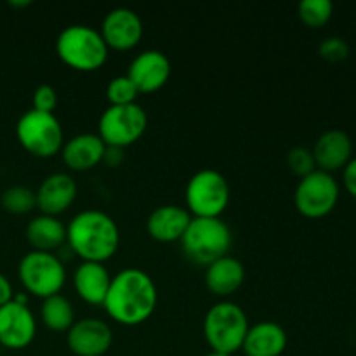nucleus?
Segmentation results:
<instances>
[{"label":"nucleus","instance_id":"f257e3e1","mask_svg":"<svg viewBox=\"0 0 356 356\" xmlns=\"http://www.w3.org/2000/svg\"><path fill=\"white\" fill-rule=\"evenodd\" d=\"M156 302L159 292L153 278L138 268H125L111 277L103 306L111 320L134 327L153 315Z\"/></svg>","mask_w":356,"mask_h":356},{"label":"nucleus","instance_id":"f03ea898","mask_svg":"<svg viewBox=\"0 0 356 356\" xmlns=\"http://www.w3.org/2000/svg\"><path fill=\"white\" fill-rule=\"evenodd\" d=\"M66 242L82 261L104 263L118 250L120 229L106 212L83 209L66 226Z\"/></svg>","mask_w":356,"mask_h":356},{"label":"nucleus","instance_id":"7ed1b4c3","mask_svg":"<svg viewBox=\"0 0 356 356\" xmlns=\"http://www.w3.org/2000/svg\"><path fill=\"white\" fill-rule=\"evenodd\" d=\"M179 242L191 263L207 268L219 257L228 256L233 235L221 218H191Z\"/></svg>","mask_w":356,"mask_h":356},{"label":"nucleus","instance_id":"20e7f679","mask_svg":"<svg viewBox=\"0 0 356 356\" xmlns=\"http://www.w3.org/2000/svg\"><path fill=\"white\" fill-rule=\"evenodd\" d=\"M56 52L70 68L94 72L108 59V45L97 30L89 24H70L56 38Z\"/></svg>","mask_w":356,"mask_h":356},{"label":"nucleus","instance_id":"39448f33","mask_svg":"<svg viewBox=\"0 0 356 356\" xmlns=\"http://www.w3.org/2000/svg\"><path fill=\"white\" fill-rule=\"evenodd\" d=\"M249 327L247 313L238 305L219 301L205 313L204 336L211 351L233 355L242 350Z\"/></svg>","mask_w":356,"mask_h":356},{"label":"nucleus","instance_id":"423d86ee","mask_svg":"<svg viewBox=\"0 0 356 356\" xmlns=\"http://www.w3.org/2000/svg\"><path fill=\"white\" fill-rule=\"evenodd\" d=\"M16 138L30 155L38 159H51L65 145V132L58 117L33 108L24 111L17 120Z\"/></svg>","mask_w":356,"mask_h":356},{"label":"nucleus","instance_id":"0eeeda50","mask_svg":"<svg viewBox=\"0 0 356 356\" xmlns=\"http://www.w3.org/2000/svg\"><path fill=\"white\" fill-rule=\"evenodd\" d=\"M17 277L28 294L45 299L65 287L66 268L54 252L30 250L17 264Z\"/></svg>","mask_w":356,"mask_h":356},{"label":"nucleus","instance_id":"6e6552de","mask_svg":"<svg viewBox=\"0 0 356 356\" xmlns=\"http://www.w3.org/2000/svg\"><path fill=\"white\" fill-rule=\"evenodd\" d=\"M184 198L193 218H221L229 204V184L219 170L202 169L188 181Z\"/></svg>","mask_w":356,"mask_h":356},{"label":"nucleus","instance_id":"1a4fd4ad","mask_svg":"<svg viewBox=\"0 0 356 356\" xmlns=\"http://www.w3.org/2000/svg\"><path fill=\"white\" fill-rule=\"evenodd\" d=\"M148 127V115L139 103L110 104L101 113L97 136L106 146L125 148L134 145Z\"/></svg>","mask_w":356,"mask_h":356},{"label":"nucleus","instance_id":"9d476101","mask_svg":"<svg viewBox=\"0 0 356 356\" xmlns=\"http://www.w3.org/2000/svg\"><path fill=\"white\" fill-rule=\"evenodd\" d=\"M339 183L336 177L323 170H313L301 177L294 191V205L299 214L309 219L329 216L339 202Z\"/></svg>","mask_w":356,"mask_h":356},{"label":"nucleus","instance_id":"9b49d317","mask_svg":"<svg viewBox=\"0 0 356 356\" xmlns=\"http://www.w3.org/2000/svg\"><path fill=\"white\" fill-rule=\"evenodd\" d=\"M37 336V318L28 305L7 302L0 306V346L7 350H24Z\"/></svg>","mask_w":356,"mask_h":356},{"label":"nucleus","instance_id":"f8f14e48","mask_svg":"<svg viewBox=\"0 0 356 356\" xmlns=\"http://www.w3.org/2000/svg\"><path fill=\"white\" fill-rule=\"evenodd\" d=\"M66 344L76 356H103L113 344V332L104 320L87 318L75 320L66 332Z\"/></svg>","mask_w":356,"mask_h":356},{"label":"nucleus","instance_id":"ddd939ff","mask_svg":"<svg viewBox=\"0 0 356 356\" xmlns=\"http://www.w3.org/2000/svg\"><path fill=\"white\" fill-rule=\"evenodd\" d=\"M99 33L108 49L129 51L141 42L143 21L131 7H115L103 17Z\"/></svg>","mask_w":356,"mask_h":356},{"label":"nucleus","instance_id":"4468645a","mask_svg":"<svg viewBox=\"0 0 356 356\" xmlns=\"http://www.w3.org/2000/svg\"><path fill=\"white\" fill-rule=\"evenodd\" d=\"M129 79L138 87L139 94L162 89L170 76V61L159 49H148L136 56L129 65Z\"/></svg>","mask_w":356,"mask_h":356},{"label":"nucleus","instance_id":"2eb2a0df","mask_svg":"<svg viewBox=\"0 0 356 356\" xmlns=\"http://www.w3.org/2000/svg\"><path fill=\"white\" fill-rule=\"evenodd\" d=\"M312 153L316 169L332 174L336 170H343L353 159V141L348 132L329 129L318 136Z\"/></svg>","mask_w":356,"mask_h":356},{"label":"nucleus","instance_id":"dca6fc26","mask_svg":"<svg viewBox=\"0 0 356 356\" xmlns=\"http://www.w3.org/2000/svg\"><path fill=\"white\" fill-rule=\"evenodd\" d=\"M35 193H37V207L40 209V214L58 218L75 202L79 186L72 174L52 172L42 181Z\"/></svg>","mask_w":356,"mask_h":356},{"label":"nucleus","instance_id":"f3484780","mask_svg":"<svg viewBox=\"0 0 356 356\" xmlns=\"http://www.w3.org/2000/svg\"><path fill=\"white\" fill-rule=\"evenodd\" d=\"M190 221L191 214L188 212V209L181 207V205L165 204L159 205L149 212L148 219H146V229L156 242L172 243L183 238Z\"/></svg>","mask_w":356,"mask_h":356},{"label":"nucleus","instance_id":"a211bd4d","mask_svg":"<svg viewBox=\"0 0 356 356\" xmlns=\"http://www.w3.org/2000/svg\"><path fill=\"white\" fill-rule=\"evenodd\" d=\"M104 152H106V145L99 136L92 132H82L65 141L59 153L68 169L82 172L103 162Z\"/></svg>","mask_w":356,"mask_h":356},{"label":"nucleus","instance_id":"6ab92c4d","mask_svg":"<svg viewBox=\"0 0 356 356\" xmlns=\"http://www.w3.org/2000/svg\"><path fill=\"white\" fill-rule=\"evenodd\" d=\"M111 284V275L103 263L82 261L73 273V287L89 305H103Z\"/></svg>","mask_w":356,"mask_h":356},{"label":"nucleus","instance_id":"aec40b11","mask_svg":"<svg viewBox=\"0 0 356 356\" xmlns=\"http://www.w3.org/2000/svg\"><path fill=\"white\" fill-rule=\"evenodd\" d=\"M289 343L287 332L277 322H259L249 327L242 351L247 356H280Z\"/></svg>","mask_w":356,"mask_h":356},{"label":"nucleus","instance_id":"412c9836","mask_svg":"<svg viewBox=\"0 0 356 356\" xmlns=\"http://www.w3.org/2000/svg\"><path fill=\"white\" fill-rule=\"evenodd\" d=\"M245 280V266L233 256L219 257L205 268V285L219 298H228L242 287Z\"/></svg>","mask_w":356,"mask_h":356},{"label":"nucleus","instance_id":"4be33fe9","mask_svg":"<svg viewBox=\"0 0 356 356\" xmlns=\"http://www.w3.org/2000/svg\"><path fill=\"white\" fill-rule=\"evenodd\" d=\"M24 233L33 250H42V252H54L66 242V226L56 216H35L26 225Z\"/></svg>","mask_w":356,"mask_h":356},{"label":"nucleus","instance_id":"5701e85b","mask_svg":"<svg viewBox=\"0 0 356 356\" xmlns=\"http://www.w3.org/2000/svg\"><path fill=\"white\" fill-rule=\"evenodd\" d=\"M40 318L49 330L68 332L70 327L75 323V309L68 298H65L63 294H56L42 299Z\"/></svg>","mask_w":356,"mask_h":356},{"label":"nucleus","instance_id":"b1692460","mask_svg":"<svg viewBox=\"0 0 356 356\" xmlns=\"http://www.w3.org/2000/svg\"><path fill=\"white\" fill-rule=\"evenodd\" d=\"M0 205L9 214H30L33 209H37V193L31 188L21 186V184L9 186L0 195Z\"/></svg>","mask_w":356,"mask_h":356},{"label":"nucleus","instance_id":"393cba45","mask_svg":"<svg viewBox=\"0 0 356 356\" xmlns=\"http://www.w3.org/2000/svg\"><path fill=\"white\" fill-rule=\"evenodd\" d=\"M334 3L330 0H301L298 6L299 19L309 28H320L332 17Z\"/></svg>","mask_w":356,"mask_h":356},{"label":"nucleus","instance_id":"a878e982","mask_svg":"<svg viewBox=\"0 0 356 356\" xmlns=\"http://www.w3.org/2000/svg\"><path fill=\"white\" fill-rule=\"evenodd\" d=\"M139 90L127 75H118L110 80L106 87V99L110 104H132L138 103Z\"/></svg>","mask_w":356,"mask_h":356},{"label":"nucleus","instance_id":"bb28decb","mask_svg":"<svg viewBox=\"0 0 356 356\" xmlns=\"http://www.w3.org/2000/svg\"><path fill=\"white\" fill-rule=\"evenodd\" d=\"M287 165L299 177H305L312 174L313 170H316V163L315 159H313L312 149L306 148V146H294V148L289 149Z\"/></svg>","mask_w":356,"mask_h":356},{"label":"nucleus","instance_id":"cd10ccee","mask_svg":"<svg viewBox=\"0 0 356 356\" xmlns=\"http://www.w3.org/2000/svg\"><path fill=\"white\" fill-rule=\"evenodd\" d=\"M318 54L322 56L325 61L330 63H341L350 56V45L343 37H327L323 38L322 44L318 45Z\"/></svg>","mask_w":356,"mask_h":356},{"label":"nucleus","instance_id":"c85d7f7f","mask_svg":"<svg viewBox=\"0 0 356 356\" xmlns=\"http://www.w3.org/2000/svg\"><path fill=\"white\" fill-rule=\"evenodd\" d=\"M31 103H33V106H31L33 110L54 113L56 106H58V92H56L54 87L49 86V83H40V86L33 90Z\"/></svg>","mask_w":356,"mask_h":356},{"label":"nucleus","instance_id":"c756f323","mask_svg":"<svg viewBox=\"0 0 356 356\" xmlns=\"http://www.w3.org/2000/svg\"><path fill=\"white\" fill-rule=\"evenodd\" d=\"M343 183L348 193L356 200V156H353L343 169Z\"/></svg>","mask_w":356,"mask_h":356},{"label":"nucleus","instance_id":"7c9ffc66","mask_svg":"<svg viewBox=\"0 0 356 356\" xmlns=\"http://www.w3.org/2000/svg\"><path fill=\"white\" fill-rule=\"evenodd\" d=\"M103 162L110 167L120 165V163L124 162V148H117V146H106Z\"/></svg>","mask_w":356,"mask_h":356},{"label":"nucleus","instance_id":"2f4dec72","mask_svg":"<svg viewBox=\"0 0 356 356\" xmlns=\"http://www.w3.org/2000/svg\"><path fill=\"white\" fill-rule=\"evenodd\" d=\"M13 298H14L13 284H10V280L6 277V275L0 273V306L10 302L13 301Z\"/></svg>","mask_w":356,"mask_h":356},{"label":"nucleus","instance_id":"473e14b6","mask_svg":"<svg viewBox=\"0 0 356 356\" xmlns=\"http://www.w3.org/2000/svg\"><path fill=\"white\" fill-rule=\"evenodd\" d=\"M31 0H9V6L13 7H26L30 6Z\"/></svg>","mask_w":356,"mask_h":356},{"label":"nucleus","instance_id":"72a5a7b5","mask_svg":"<svg viewBox=\"0 0 356 356\" xmlns=\"http://www.w3.org/2000/svg\"><path fill=\"white\" fill-rule=\"evenodd\" d=\"M204 356H232V355H225V353H218V351H209L207 355Z\"/></svg>","mask_w":356,"mask_h":356}]
</instances>
